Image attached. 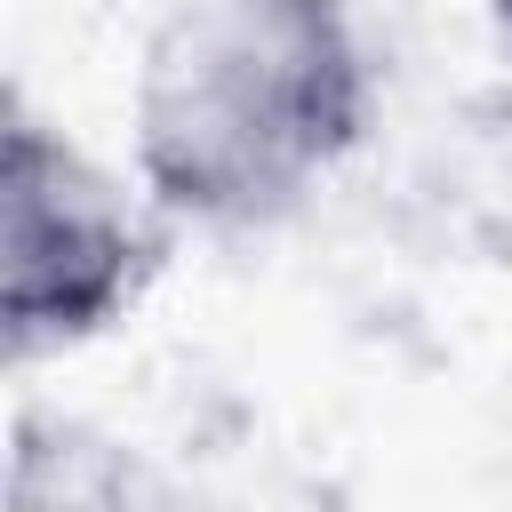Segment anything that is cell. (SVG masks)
Listing matches in <instances>:
<instances>
[{"label":"cell","instance_id":"cell-1","mask_svg":"<svg viewBox=\"0 0 512 512\" xmlns=\"http://www.w3.org/2000/svg\"><path fill=\"white\" fill-rule=\"evenodd\" d=\"M352 128L360 56L336 0H208L152 48L144 168L184 208H272L336 160Z\"/></svg>","mask_w":512,"mask_h":512},{"label":"cell","instance_id":"cell-3","mask_svg":"<svg viewBox=\"0 0 512 512\" xmlns=\"http://www.w3.org/2000/svg\"><path fill=\"white\" fill-rule=\"evenodd\" d=\"M504 8H512V0H504Z\"/></svg>","mask_w":512,"mask_h":512},{"label":"cell","instance_id":"cell-2","mask_svg":"<svg viewBox=\"0 0 512 512\" xmlns=\"http://www.w3.org/2000/svg\"><path fill=\"white\" fill-rule=\"evenodd\" d=\"M136 232L104 200V184L48 144L32 120L8 128V320L16 344L80 336L112 312L128 280Z\"/></svg>","mask_w":512,"mask_h":512}]
</instances>
